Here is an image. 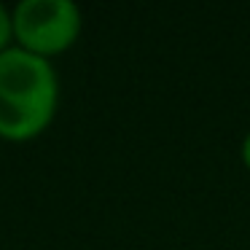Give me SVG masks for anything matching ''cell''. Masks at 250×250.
I'll use <instances>...</instances> for the list:
<instances>
[{
    "label": "cell",
    "mask_w": 250,
    "mask_h": 250,
    "mask_svg": "<svg viewBox=\"0 0 250 250\" xmlns=\"http://www.w3.org/2000/svg\"><path fill=\"white\" fill-rule=\"evenodd\" d=\"M60 78L49 60L8 46L0 54V140L30 143L57 116Z\"/></svg>",
    "instance_id": "cell-1"
},
{
    "label": "cell",
    "mask_w": 250,
    "mask_h": 250,
    "mask_svg": "<svg viewBox=\"0 0 250 250\" xmlns=\"http://www.w3.org/2000/svg\"><path fill=\"white\" fill-rule=\"evenodd\" d=\"M81 27V8L73 0H22L11 11L17 46L43 60L70 49Z\"/></svg>",
    "instance_id": "cell-2"
},
{
    "label": "cell",
    "mask_w": 250,
    "mask_h": 250,
    "mask_svg": "<svg viewBox=\"0 0 250 250\" xmlns=\"http://www.w3.org/2000/svg\"><path fill=\"white\" fill-rule=\"evenodd\" d=\"M14 41V30H11V14L6 6H0V54L11 46Z\"/></svg>",
    "instance_id": "cell-3"
},
{
    "label": "cell",
    "mask_w": 250,
    "mask_h": 250,
    "mask_svg": "<svg viewBox=\"0 0 250 250\" xmlns=\"http://www.w3.org/2000/svg\"><path fill=\"white\" fill-rule=\"evenodd\" d=\"M242 162H245V167L250 169V132H248V137L242 140Z\"/></svg>",
    "instance_id": "cell-4"
}]
</instances>
